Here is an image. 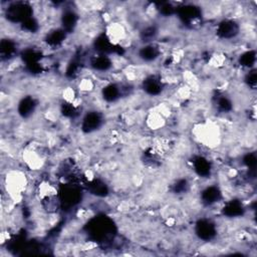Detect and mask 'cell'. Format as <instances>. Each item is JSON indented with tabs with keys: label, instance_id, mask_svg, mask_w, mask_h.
<instances>
[{
	"label": "cell",
	"instance_id": "3",
	"mask_svg": "<svg viewBox=\"0 0 257 257\" xmlns=\"http://www.w3.org/2000/svg\"><path fill=\"white\" fill-rule=\"evenodd\" d=\"M176 15L185 25H193L202 17V11L194 5H186L177 9Z\"/></svg>",
	"mask_w": 257,
	"mask_h": 257
},
{
	"label": "cell",
	"instance_id": "16",
	"mask_svg": "<svg viewBox=\"0 0 257 257\" xmlns=\"http://www.w3.org/2000/svg\"><path fill=\"white\" fill-rule=\"evenodd\" d=\"M244 207L242 205V203L238 200H232V201H229L224 209H223V214L226 215L227 217H230V218H235V217H240L244 214Z\"/></svg>",
	"mask_w": 257,
	"mask_h": 257
},
{
	"label": "cell",
	"instance_id": "8",
	"mask_svg": "<svg viewBox=\"0 0 257 257\" xmlns=\"http://www.w3.org/2000/svg\"><path fill=\"white\" fill-rule=\"evenodd\" d=\"M139 58L145 63H152L158 60L161 56V50L156 45L146 44L139 51Z\"/></svg>",
	"mask_w": 257,
	"mask_h": 257
},
{
	"label": "cell",
	"instance_id": "17",
	"mask_svg": "<svg viewBox=\"0 0 257 257\" xmlns=\"http://www.w3.org/2000/svg\"><path fill=\"white\" fill-rule=\"evenodd\" d=\"M121 88L116 84H110L103 89L102 96L108 103H115L121 98Z\"/></svg>",
	"mask_w": 257,
	"mask_h": 257
},
{
	"label": "cell",
	"instance_id": "21",
	"mask_svg": "<svg viewBox=\"0 0 257 257\" xmlns=\"http://www.w3.org/2000/svg\"><path fill=\"white\" fill-rule=\"evenodd\" d=\"M216 107L222 113H229L233 109V104L228 97L221 96L216 101Z\"/></svg>",
	"mask_w": 257,
	"mask_h": 257
},
{
	"label": "cell",
	"instance_id": "18",
	"mask_svg": "<svg viewBox=\"0 0 257 257\" xmlns=\"http://www.w3.org/2000/svg\"><path fill=\"white\" fill-rule=\"evenodd\" d=\"M18 51V46L17 44L10 39L3 40L2 43H0V55H2L3 59L10 60L13 58Z\"/></svg>",
	"mask_w": 257,
	"mask_h": 257
},
{
	"label": "cell",
	"instance_id": "4",
	"mask_svg": "<svg viewBox=\"0 0 257 257\" xmlns=\"http://www.w3.org/2000/svg\"><path fill=\"white\" fill-rule=\"evenodd\" d=\"M82 199V192L76 185H66L64 189L60 192V202L64 204V206L73 207L79 203Z\"/></svg>",
	"mask_w": 257,
	"mask_h": 257
},
{
	"label": "cell",
	"instance_id": "20",
	"mask_svg": "<svg viewBox=\"0 0 257 257\" xmlns=\"http://www.w3.org/2000/svg\"><path fill=\"white\" fill-rule=\"evenodd\" d=\"M256 63V53L254 51H247L239 57L240 66L252 70Z\"/></svg>",
	"mask_w": 257,
	"mask_h": 257
},
{
	"label": "cell",
	"instance_id": "23",
	"mask_svg": "<svg viewBox=\"0 0 257 257\" xmlns=\"http://www.w3.org/2000/svg\"><path fill=\"white\" fill-rule=\"evenodd\" d=\"M243 163L248 168L249 171L255 172V168H256V164H257L256 155L254 153H249V154L245 155L243 158Z\"/></svg>",
	"mask_w": 257,
	"mask_h": 257
},
{
	"label": "cell",
	"instance_id": "1",
	"mask_svg": "<svg viewBox=\"0 0 257 257\" xmlns=\"http://www.w3.org/2000/svg\"><path fill=\"white\" fill-rule=\"evenodd\" d=\"M6 16L9 22L23 25L34 18V10L28 3H14L8 7Z\"/></svg>",
	"mask_w": 257,
	"mask_h": 257
},
{
	"label": "cell",
	"instance_id": "7",
	"mask_svg": "<svg viewBox=\"0 0 257 257\" xmlns=\"http://www.w3.org/2000/svg\"><path fill=\"white\" fill-rule=\"evenodd\" d=\"M143 90L147 95L157 97L162 94L164 90V84L158 76H149L143 82Z\"/></svg>",
	"mask_w": 257,
	"mask_h": 257
},
{
	"label": "cell",
	"instance_id": "2",
	"mask_svg": "<svg viewBox=\"0 0 257 257\" xmlns=\"http://www.w3.org/2000/svg\"><path fill=\"white\" fill-rule=\"evenodd\" d=\"M240 33V26L234 20H223L216 29L217 36L222 40L235 39Z\"/></svg>",
	"mask_w": 257,
	"mask_h": 257
},
{
	"label": "cell",
	"instance_id": "10",
	"mask_svg": "<svg viewBox=\"0 0 257 257\" xmlns=\"http://www.w3.org/2000/svg\"><path fill=\"white\" fill-rule=\"evenodd\" d=\"M79 22V16L75 11L67 10L64 11L62 17H61V23H62V29L67 32L68 34L72 33L78 26Z\"/></svg>",
	"mask_w": 257,
	"mask_h": 257
},
{
	"label": "cell",
	"instance_id": "5",
	"mask_svg": "<svg viewBox=\"0 0 257 257\" xmlns=\"http://www.w3.org/2000/svg\"><path fill=\"white\" fill-rule=\"evenodd\" d=\"M195 232L196 235L204 240V241H209L212 240L216 234H217V229L215 224L208 219H200L195 226Z\"/></svg>",
	"mask_w": 257,
	"mask_h": 257
},
{
	"label": "cell",
	"instance_id": "25",
	"mask_svg": "<svg viewBox=\"0 0 257 257\" xmlns=\"http://www.w3.org/2000/svg\"><path fill=\"white\" fill-rule=\"evenodd\" d=\"M189 189V183L186 179H180L174 184V192L176 194H182Z\"/></svg>",
	"mask_w": 257,
	"mask_h": 257
},
{
	"label": "cell",
	"instance_id": "19",
	"mask_svg": "<svg viewBox=\"0 0 257 257\" xmlns=\"http://www.w3.org/2000/svg\"><path fill=\"white\" fill-rule=\"evenodd\" d=\"M88 189L91 194H94L99 197H105L109 193V188L106 183L100 180H93L88 184Z\"/></svg>",
	"mask_w": 257,
	"mask_h": 257
},
{
	"label": "cell",
	"instance_id": "22",
	"mask_svg": "<svg viewBox=\"0 0 257 257\" xmlns=\"http://www.w3.org/2000/svg\"><path fill=\"white\" fill-rule=\"evenodd\" d=\"M159 13L164 17H169L172 15H175L177 12V9L173 7L170 3H161L159 4V7L157 8Z\"/></svg>",
	"mask_w": 257,
	"mask_h": 257
},
{
	"label": "cell",
	"instance_id": "24",
	"mask_svg": "<svg viewBox=\"0 0 257 257\" xmlns=\"http://www.w3.org/2000/svg\"><path fill=\"white\" fill-rule=\"evenodd\" d=\"M245 83L246 85L252 89L255 90L256 89V85H257V75H256V71L255 70H249L248 74L245 77Z\"/></svg>",
	"mask_w": 257,
	"mask_h": 257
},
{
	"label": "cell",
	"instance_id": "13",
	"mask_svg": "<svg viewBox=\"0 0 257 257\" xmlns=\"http://www.w3.org/2000/svg\"><path fill=\"white\" fill-rule=\"evenodd\" d=\"M37 107V101L33 97H26L19 103L18 111L23 118H30L36 112Z\"/></svg>",
	"mask_w": 257,
	"mask_h": 257
},
{
	"label": "cell",
	"instance_id": "9",
	"mask_svg": "<svg viewBox=\"0 0 257 257\" xmlns=\"http://www.w3.org/2000/svg\"><path fill=\"white\" fill-rule=\"evenodd\" d=\"M113 224L108 222V219H96L95 223L91 226V232L96 238H106L110 234L109 232L112 231Z\"/></svg>",
	"mask_w": 257,
	"mask_h": 257
},
{
	"label": "cell",
	"instance_id": "14",
	"mask_svg": "<svg viewBox=\"0 0 257 257\" xmlns=\"http://www.w3.org/2000/svg\"><path fill=\"white\" fill-rule=\"evenodd\" d=\"M91 67L97 72H108L113 67V62L107 55L100 54L99 56H96L91 61Z\"/></svg>",
	"mask_w": 257,
	"mask_h": 257
},
{
	"label": "cell",
	"instance_id": "12",
	"mask_svg": "<svg viewBox=\"0 0 257 257\" xmlns=\"http://www.w3.org/2000/svg\"><path fill=\"white\" fill-rule=\"evenodd\" d=\"M222 198V192L217 186H209L205 188L201 193V199L202 202L207 205H213Z\"/></svg>",
	"mask_w": 257,
	"mask_h": 257
},
{
	"label": "cell",
	"instance_id": "15",
	"mask_svg": "<svg viewBox=\"0 0 257 257\" xmlns=\"http://www.w3.org/2000/svg\"><path fill=\"white\" fill-rule=\"evenodd\" d=\"M67 35H68V33L65 32L62 28L61 29H56V30L51 31L47 35L45 41L48 44V46H50L52 48H56V47L61 46L65 42V40L67 38Z\"/></svg>",
	"mask_w": 257,
	"mask_h": 257
},
{
	"label": "cell",
	"instance_id": "11",
	"mask_svg": "<svg viewBox=\"0 0 257 257\" xmlns=\"http://www.w3.org/2000/svg\"><path fill=\"white\" fill-rule=\"evenodd\" d=\"M193 169H194L195 173L202 178L209 177L212 172L211 163L209 162L208 159H206L205 157H202V156H198L194 159Z\"/></svg>",
	"mask_w": 257,
	"mask_h": 257
},
{
	"label": "cell",
	"instance_id": "6",
	"mask_svg": "<svg viewBox=\"0 0 257 257\" xmlns=\"http://www.w3.org/2000/svg\"><path fill=\"white\" fill-rule=\"evenodd\" d=\"M103 125V116L99 112L88 113L82 122V130L86 134L93 133L99 130Z\"/></svg>",
	"mask_w": 257,
	"mask_h": 257
}]
</instances>
